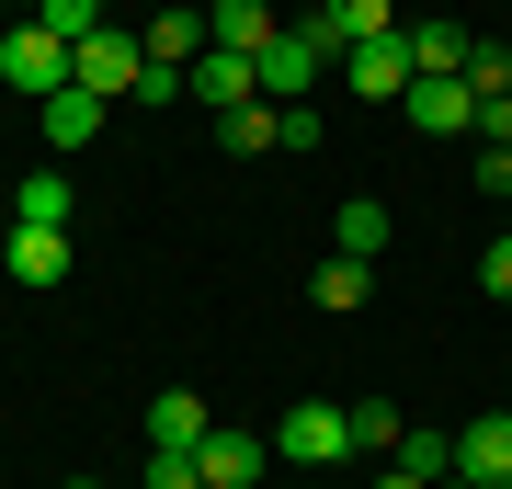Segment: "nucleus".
Segmentation results:
<instances>
[{
    "label": "nucleus",
    "mask_w": 512,
    "mask_h": 489,
    "mask_svg": "<svg viewBox=\"0 0 512 489\" xmlns=\"http://www.w3.org/2000/svg\"><path fill=\"white\" fill-rule=\"evenodd\" d=\"M399 35H410V80H444V69L467 80V46H478L467 23H399Z\"/></svg>",
    "instance_id": "nucleus-14"
},
{
    "label": "nucleus",
    "mask_w": 512,
    "mask_h": 489,
    "mask_svg": "<svg viewBox=\"0 0 512 489\" xmlns=\"http://www.w3.org/2000/svg\"><path fill=\"white\" fill-rule=\"evenodd\" d=\"M205 433H217V421H205L194 387H160V399H148V455H194Z\"/></svg>",
    "instance_id": "nucleus-9"
},
{
    "label": "nucleus",
    "mask_w": 512,
    "mask_h": 489,
    "mask_svg": "<svg viewBox=\"0 0 512 489\" xmlns=\"http://www.w3.org/2000/svg\"><path fill=\"white\" fill-rule=\"evenodd\" d=\"M0 91H69V46L46 35V23H12V35H0Z\"/></svg>",
    "instance_id": "nucleus-4"
},
{
    "label": "nucleus",
    "mask_w": 512,
    "mask_h": 489,
    "mask_svg": "<svg viewBox=\"0 0 512 489\" xmlns=\"http://www.w3.org/2000/svg\"><path fill=\"white\" fill-rule=\"evenodd\" d=\"M23 23H46L57 46H92L103 23H114V0H35V12H23Z\"/></svg>",
    "instance_id": "nucleus-16"
},
{
    "label": "nucleus",
    "mask_w": 512,
    "mask_h": 489,
    "mask_svg": "<svg viewBox=\"0 0 512 489\" xmlns=\"http://www.w3.org/2000/svg\"><path fill=\"white\" fill-rule=\"evenodd\" d=\"M478 194H501V205H512V148H478Z\"/></svg>",
    "instance_id": "nucleus-26"
},
{
    "label": "nucleus",
    "mask_w": 512,
    "mask_h": 489,
    "mask_svg": "<svg viewBox=\"0 0 512 489\" xmlns=\"http://www.w3.org/2000/svg\"><path fill=\"white\" fill-rule=\"evenodd\" d=\"M478 148H512V91H490V103H478Z\"/></svg>",
    "instance_id": "nucleus-24"
},
{
    "label": "nucleus",
    "mask_w": 512,
    "mask_h": 489,
    "mask_svg": "<svg viewBox=\"0 0 512 489\" xmlns=\"http://www.w3.org/2000/svg\"><path fill=\"white\" fill-rule=\"evenodd\" d=\"M69 80H80V91H103V103H137V80H148V35L103 23L92 46H69Z\"/></svg>",
    "instance_id": "nucleus-2"
},
{
    "label": "nucleus",
    "mask_w": 512,
    "mask_h": 489,
    "mask_svg": "<svg viewBox=\"0 0 512 489\" xmlns=\"http://www.w3.org/2000/svg\"><path fill=\"white\" fill-rule=\"evenodd\" d=\"M365 296H376V262H353V251H330V262L308 273V308H319V319H353Z\"/></svg>",
    "instance_id": "nucleus-12"
},
{
    "label": "nucleus",
    "mask_w": 512,
    "mask_h": 489,
    "mask_svg": "<svg viewBox=\"0 0 512 489\" xmlns=\"http://www.w3.org/2000/svg\"><path fill=\"white\" fill-rule=\"evenodd\" d=\"M387 23H399V0H319L308 12V35L342 57V46H365V35H387Z\"/></svg>",
    "instance_id": "nucleus-11"
},
{
    "label": "nucleus",
    "mask_w": 512,
    "mask_h": 489,
    "mask_svg": "<svg viewBox=\"0 0 512 489\" xmlns=\"http://www.w3.org/2000/svg\"><path fill=\"white\" fill-rule=\"evenodd\" d=\"M330 239H342L353 262H376V251H387V205H376V194H353V205H342V228H330Z\"/></svg>",
    "instance_id": "nucleus-20"
},
{
    "label": "nucleus",
    "mask_w": 512,
    "mask_h": 489,
    "mask_svg": "<svg viewBox=\"0 0 512 489\" xmlns=\"http://www.w3.org/2000/svg\"><path fill=\"white\" fill-rule=\"evenodd\" d=\"M205 35H217V46H239V57H262L285 23H274V0H205Z\"/></svg>",
    "instance_id": "nucleus-13"
},
{
    "label": "nucleus",
    "mask_w": 512,
    "mask_h": 489,
    "mask_svg": "<svg viewBox=\"0 0 512 489\" xmlns=\"http://www.w3.org/2000/svg\"><path fill=\"white\" fill-rule=\"evenodd\" d=\"M205 46H217V35H205V12H148V57H171V69H194Z\"/></svg>",
    "instance_id": "nucleus-18"
},
{
    "label": "nucleus",
    "mask_w": 512,
    "mask_h": 489,
    "mask_svg": "<svg viewBox=\"0 0 512 489\" xmlns=\"http://www.w3.org/2000/svg\"><path fill=\"white\" fill-rule=\"evenodd\" d=\"M217 148H228V160H251V148H285V137H274V103H239V114H217Z\"/></svg>",
    "instance_id": "nucleus-19"
},
{
    "label": "nucleus",
    "mask_w": 512,
    "mask_h": 489,
    "mask_svg": "<svg viewBox=\"0 0 512 489\" xmlns=\"http://www.w3.org/2000/svg\"><path fill=\"white\" fill-rule=\"evenodd\" d=\"M0 273H12V285H57V273H69V228H12V262H0Z\"/></svg>",
    "instance_id": "nucleus-15"
},
{
    "label": "nucleus",
    "mask_w": 512,
    "mask_h": 489,
    "mask_svg": "<svg viewBox=\"0 0 512 489\" xmlns=\"http://www.w3.org/2000/svg\"><path fill=\"white\" fill-rule=\"evenodd\" d=\"M353 455V410H330V399H296L274 421V467H342Z\"/></svg>",
    "instance_id": "nucleus-1"
},
{
    "label": "nucleus",
    "mask_w": 512,
    "mask_h": 489,
    "mask_svg": "<svg viewBox=\"0 0 512 489\" xmlns=\"http://www.w3.org/2000/svg\"><path fill=\"white\" fill-rule=\"evenodd\" d=\"M342 80L365 91V103H399V91H410V35H399V23H387V35L342 46Z\"/></svg>",
    "instance_id": "nucleus-5"
},
{
    "label": "nucleus",
    "mask_w": 512,
    "mask_h": 489,
    "mask_svg": "<svg viewBox=\"0 0 512 489\" xmlns=\"http://www.w3.org/2000/svg\"><path fill=\"white\" fill-rule=\"evenodd\" d=\"M456 478H490V489L512 478V410H478L456 433Z\"/></svg>",
    "instance_id": "nucleus-10"
},
{
    "label": "nucleus",
    "mask_w": 512,
    "mask_h": 489,
    "mask_svg": "<svg viewBox=\"0 0 512 489\" xmlns=\"http://www.w3.org/2000/svg\"><path fill=\"white\" fill-rule=\"evenodd\" d=\"M194 467H205V489H251L262 467H274V433H205Z\"/></svg>",
    "instance_id": "nucleus-7"
},
{
    "label": "nucleus",
    "mask_w": 512,
    "mask_h": 489,
    "mask_svg": "<svg viewBox=\"0 0 512 489\" xmlns=\"http://www.w3.org/2000/svg\"><path fill=\"white\" fill-rule=\"evenodd\" d=\"M501 489H512V478H501Z\"/></svg>",
    "instance_id": "nucleus-32"
},
{
    "label": "nucleus",
    "mask_w": 512,
    "mask_h": 489,
    "mask_svg": "<svg viewBox=\"0 0 512 489\" xmlns=\"http://www.w3.org/2000/svg\"><path fill=\"white\" fill-rule=\"evenodd\" d=\"M251 69H262V103H308V80H319V69H342V57H330L308 23H285V35L251 57Z\"/></svg>",
    "instance_id": "nucleus-3"
},
{
    "label": "nucleus",
    "mask_w": 512,
    "mask_h": 489,
    "mask_svg": "<svg viewBox=\"0 0 512 489\" xmlns=\"http://www.w3.org/2000/svg\"><path fill=\"white\" fill-rule=\"evenodd\" d=\"M376 489H433V478H410V467H387V478H376Z\"/></svg>",
    "instance_id": "nucleus-27"
},
{
    "label": "nucleus",
    "mask_w": 512,
    "mask_h": 489,
    "mask_svg": "<svg viewBox=\"0 0 512 489\" xmlns=\"http://www.w3.org/2000/svg\"><path fill=\"white\" fill-rule=\"evenodd\" d=\"M399 103H410V126H421V137H478V91H467L456 69H444V80H410Z\"/></svg>",
    "instance_id": "nucleus-6"
},
{
    "label": "nucleus",
    "mask_w": 512,
    "mask_h": 489,
    "mask_svg": "<svg viewBox=\"0 0 512 489\" xmlns=\"http://www.w3.org/2000/svg\"><path fill=\"white\" fill-rule=\"evenodd\" d=\"M69 489H103V478H69Z\"/></svg>",
    "instance_id": "nucleus-30"
},
{
    "label": "nucleus",
    "mask_w": 512,
    "mask_h": 489,
    "mask_svg": "<svg viewBox=\"0 0 512 489\" xmlns=\"http://www.w3.org/2000/svg\"><path fill=\"white\" fill-rule=\"evenodd\" d=\"M444 489H490V478H444Z\"/></svg>",
    "instance_id": "nucleus-29"
},
{
    "label": "nucleus",
    "mask_w": 512,
    "mask_h": 489,
    "mask_svg": "<svg viewBox=\"0 0 512 489\" xmlns=\"http://www.w3.org/2000/svg\"><path fill=\"white\" fill-rule=\"evenodd\" d=\"M478 285H490L501 308H512V239H490V251H478Z\"/></svg>",
    "instance_id": "nucleus-25"
},
{
    "label": "nucleus",
    "mask_w": 512,
    "mask_h": 489,
    "mask_svg": "<svg viewBox=\"0 0 512 489\" xmlns=\"http://www.w3.org/2000/svg\"><path fill=\"white\" fill-rule=\"evenodd\" d=\"M0 12H12V0H0ZM23 12H35V0H23Z\"/></svg>",
    "instance_id": "nucleus-31"
},
{
    "label": "nucleus",
    "mask_w": 512,
    "mask_h": 489,
    "mask_svg": "<svg viewBox=\"0 0 512 489\" xmlns=\"http://www.w3.org/2000/svg\"><path fill=\"white\" fill-rule=\"evenodd\" d=\"M0 262H12V217H0Z\"/></svg>",
    "instance_id": "nucleus-28"
},
{
    "label": "nucleus",
    "mask_w": 512,
    "mask_h": 489,
    "mask_svg": "<svg viewBox=\"0 0 512 489\" xmlns=\"http://www.w3.org/2000/svg\"><path fill=\"white\" fill-rule=\"evenodd\" d=\"M12 228H69V171H23V194H12Z\"/></svg>",
    "instance_id": "nucleus-17"
},
{
    "label": "nucleus",
    "mask_w": 512,
    "mask_h": 489,
    "mask_svg": "<svg viewBox=\"0 0 512 489\" xmlns=\"http://www.w3.org/2000/svg\"><path fill=\"white\" fill-rule=\"evenodd\" d=\"M35 114H46V160H57V148H92L114 103H103V91H80V80H69V91H46V103H35Z\"/></svg>",
    "instance_id": "nucleus-8"
},
{
    "label": "nucleus",
    "mask_w": 512,
    "mask_h": 489,
    "mask_svg": "<svg viewBox=\"0 0 512 489\" xmlns=\"http://www.w3.org/2000/svg\"><path fill=\"white\" fill-rule=\"evenodd\" d=\"M399 433H410V421L387 399H353V455H399Z\"/></svg>",
    "instance_id": "nucleus-21"
},
{
    "label": "nucleus",
    "mask_w": 512,
    "mask_h": 489,
    "mask_svg": "<svg viewBox=\"0 0 512 489\" xmlns=\"http://www.w3.org/2000/svg\"><path fill=\"white\" fill-rule=\"evenodd\" d=\"M467 91H478V103H490V91H512V46L478 35V46H467Z\"/></svg>",
    "instance_id": "nucleus-22"
},
{
    "label": "nucleus",
    "mask_w": 512,
    "mask_h": 489,
    "mask_svg": "<svg viewBox=\"0 0 512 489\" xmlns=\"http://www.w3.org/2000/svg\"><path fill=\"white\" fill-rule=\"evenodd\" d=\"M148 489H205V467L194 455H148Z\"/></svg>",
    "instance_id": "nucleus-23"
}]
</instances>
